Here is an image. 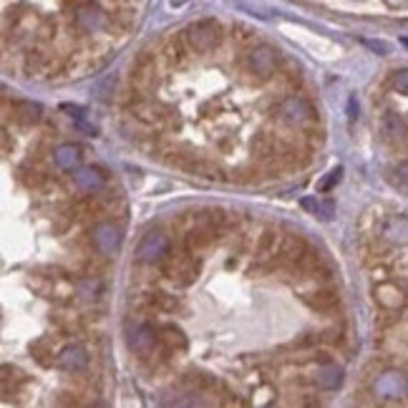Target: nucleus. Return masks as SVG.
Instances as JSON below:
<instances>
[{
  "instance_id": "nucleus-26",
  "label": "nucleus",
  "mask_w": 408,
  "mask_h": 408,
  "mask_svg": "<svg viewBox=\"0 0 408 408\" xmlns=\"http://www.w3.org/2000/svg\"><path fill=\"white\" fill-rule=\"evenodd\" d=\"M151 305H156L159 310L174 313L177 310V298H174V295H167V293H154L151 295Z\"/></svg>"
},
{
  "instance_id": "nucleus-16",
  "label": "nucleus",
  "mask_w": 408,
  "mask_h": 408,
  "mask_svg": "<svg viewBox=\"0 0 408 408\" xmlns=\"http://www.w3.org/2000/svg\"><path fill=\"white\" fill-rule=\"evenodd\" d=\"M305 252H308L305 242L300 240V237H293V235L285 237V242H282V247H280V257L285 260V262H300Z\"/></svg>"
},
{
  "instance_id": "nucleus-31",
  "label": "nucleus",
  "mask_w": 408,
  "mask_h": 408,
  "mask_svg": "<svg viewBox=\"0 0 408 408\" xmlns=\"http://www.w3.org/2000/svg\"><path fill=\"white\" fill-rule=\"evenodd\" d=\"M396 179L401 185H408V161H403V164L396 167Z\"/></svg>"
},
{
  "instance_id": "nucleus-29",
  "label": "nucleus",
  "mask_w": 408,
  "mask_h": 408,
  "mask_svg": "<svg viewBox=\"0 0 408 408\" xmlns=\"http://www.w3.org/2000/svg\"><path fill=\"white\" fill-rule=\"evenodd\" d=\"M393 88H396L398 93H406L408 96V69L396 71V76H393Z\"/></svg>"
},
{
  "instance_id": "nucleus-20",
  "label": "nucleus",
  "mask_w": 408,
  "mask_h": 408,
  "mask_svg": "<svg viewBox=\"0 0 408 408\" xmlns=\"http://www.w3.org/2000/svg\"><path fill=\"white\" fill-rule=\"evenodd\" d=\"M383 132L388 134L391 139H406L408 127H406V121H403L401 116L393 114V111H388V114L383 116Z\"/></svg>"
},
{
  "instance_id": "nucleus-25",
  "label": "nucleus",
  "mask_w": 408,
  "mask_h": 408,
  "mask_svg": "<svg viewBox=\"0 0 408 408\" xmlns=\"http://www.w3.org/2000/svg\"><path fill=\"white\" fill-rule=\"evenodd\" d=\"M275 245H277V232L267 230L257 242V257H270V255H275Z\"/></svg>"
},
{
  "instance_id": "nucleus-28",
  "label": "nucleus",
  "mask_w": 408,
  "mask_h": 408,
  "mask_svg": "<svg viewBox=\"0 0 408 408\" xmlns=\"http://www.w3.org/2000/svg\"><path fill=\"white\" fill-rule=\"evenodd\" d=\"M340 177H343V167H335L333 172L328 174V177L320 179V185H317V190H320V192H330V190H333V187L340 182Z\"/></svg>"
},
{
  "instance_id": "nucleus-18",
  "label": "nucleus",
  "mask_w": 408,
  "mask_h": 408,
  "mask_svg": "<svg viewBox=\"0 0 408 408\" xmlns=\"http://www.w3.org/2000/svg\"><path fill=\"white\" fill-rule=\"evenodd\" d=\"M132 81L136 83V86L146 88L154 81V61H151L149 56L139 58V64L134 66V74H132Z\"/></svg>"
},
{
  "instance_id": "nucleus-10",
  "label": "nucleus",
  "mask_w": 408,
  "mask_h": 408,
  "mask_svg": "<svg viewBox=\"0 0 408 408\" xmlns=\"http://www.w3.org/2000/svg\"><path fill=\"white\" fill-rule=\"evenodd\" d=\"M76 21H78V25L83 30L93 33V30H98L104 25V13L93 6H83V8H78V13H76Z\"/></svg>"
},
{
  "instance_id": "nucleus-13",
  "label": "nucleus",
  "mask_w": 408,
  "mask_h": 408,
  "mask_svg": "<svg viewBox=\"0 0 408 408\" xmlns=\"http://www.w3.org/2000/svg\"><path fill=\"white\" fill-rule=\"evenodd\" d=\"M13 114H16L18 124L33 127V124L40 121V106L30 104V101H16V104H13Z\"/></svg>"
},
{
  "instance_id": "nucleus-33",
  "label": "nucleus",
  "mask_w": 408,
  "mask_h": 408,
  "mask_svg": "<svg viewBox=\"0 0 408 408\" xmlns=\"http://www.w3.org/2000/svg\"><path fill=\"white\" fill-rule=\"evenodd\" d=\"M401 43H403V46H406V48H408V38H403V40H401Z\"/></svg>"
},
{
  "instance_id": "nucleus-7",
  "label": "nucleus",
  "mask_w": 408,
  "mask_h": 408,
  "mask_svg": "<svg viewBox=\"0 0 408 408\" xmlns=\"http://www.w3.org/2000/svg\"><path fill=\"white\" fill-rule=\"evenodd\" d=\"M408 391V378L403 373H385L375 383V393L383 398H401Z\"/></svg>"
},
{
  "instance_id": "nucleus-27",
  "label": "nucleus",
  "mask_w": 408,
  "mask_h": 408,
  "mask_svg": "<svg viewBox=\"0 0 408 408\" xmlns=\"http://www.w3.org/2000/svg\"><path fill=\"white\" fill-rule=\"evenodd\" d=\"M134 116L141 121H146V124H159L164 114H156L154 106H136V109H134Z\"/></svg>"
},
{
  "instance_id": "nucleus-30",
  "label": "nucleus",
  "mask_w": 408,
  "mask_h": 408,
  "mask_svg": "<svg viewBox=\"0 0 408 408\" xmlns=\"http://www.w3.org/2000/svg\"><path fill=\"white\" fill-rule=\"evenodd\" d=\"M363 46L371 48V51H375V53H378V56H388V53H391V46H388V43H383V40L363 38Z\"/></svg>"
},
{
  "instance_id": "nucleus-14",
  "label": "nucleus",
  "mask_w": 408,
  "mask_h": 408,
  "mask_svg": "<svg viewBox=\"0 0 408 408\" xmlns=\"http://www.w3.org/2000/svg\"><path fill=\"white\" fill-rule=\"evenodd\" d=\"M88 363V356L81 348H76V345H69V348H64V353H61V366H64L66 371H74V373H78V371L86 368Z\"/></svg>"
},
{
  "instance_id": "nucleus-12",
  "label": "nucleus",
  "mask_w": 408,
  "mask_h": 408,
  "mask_svg": "<svg viewBox=\"0 0 408 408\" xmlns=\"http://www.w3.org/2000/svg\"><path fill=\"white\" fill-rule=\"evenodd\" d=\"M315 380H317V385H320V388H325V391H333V388H338V385L343 383V368H340V366H335V363H328V366H322V368L317 371Z\"/></svg>"
},
{
  "instance_id": "nucleus-9",
  "label": "nucleus",
  "mask_w": 408,
  "mask_h": 408,
  "mask_svg": "<svg viewBox=\"0 0 408 408\" xmlns=\"http://www.w3.org/2000/svg\"><path fill=\"white\" fill-rule=\"evenodd\" d=\"M303 300L308 308H313V310H317V313H328L338 305V295H335L333 290H315V293L305 295Z\"/></svg>"
},
{
  "instance_id": "nucleus-23",
  "label": "nucleus",
  "mask_w": 408,
  "mask_h": 408,
  "mask_svg": "<svg viewBox=\"0 0 408 408\" xmlns=\"http://www.w3.org/2000/svg\"><path fill=\"white\" fill-rule=\"evenodd\" d=\"M185 169L194 172L197 177H207V179H217V177H219V169L214 167L212 161H207V159H194L192 164H187Z\"/></svg>"
},
{
  "instance_id": "nucleus-4",
  "label": "nucleus",
  "mask_w": 408,
  "mask_h": 408,
  "mask_svg": "<svg viewBox=\"0 0 408 408\" xmlns=\"http://www.w3.org/2000/svg\"><path fill=\"white\" fill-rule=\"evenodd\" d=\"M277 114H280V119L285 121V124H290V127H303V124H308V121L313 119V109L305 104L300 96L285 98L280 104V109H277Z\"/></svg>"
},
{
  "instance_id": "nucleus-24",
  "label": "nucleus",
  "mask_w": 408,
  "mask_h": 408,
  "mask_svg": "<svg viewBox=\"0 0 408 408\" xmlns=\"http://www.w3.org/2000/svg\"><path fill=\"white\" fill-rule=\"evenodd\" d=\"M378 300L385 305V308H398V305L403 303V295H401V290H396L393 285H380L378 288Z\"/></svg>"
},
{
  "instance_id": "nucleus-11",
  "label": "nucleus",
  "mask_w": 408,
  "mask_h": 408,
  "mask_svg": "<svg viewBox=\"0 0 408 408\" xmlns=\"http://www.w3.org/2000/svg\"><path fill=\"white\" fill-rule=\"evenodd\" d=\"M154 343H156V333L151 325H141V328L134 333V340H132V348L139 353V356H149L154 351Z\"/></svg>"
},
{
  "instance_id": "nucleus-17",
  "label": "nucleus",
  "mask_w": 408,
  "mask_h": 408,
  "mask_svg": "<svg viewBox=\"0 0 408 408\" xmlns=\"http://www.w3.org/2000/svg\"><path fill=\"white\" fill-rule=\"evenodd\" d=\"M56 164L61 169H66V172H74V169H78L81 164V154L78 149H76L74 144H64V146H58L56 149Z\"/></svg>"
},
{
  "instance_id": "nucleus-22",
  "label": "nucleus",
  "mask_w": 408,
  "mask_h": 408,
  "mask_svg": "<svg viewBox=\"0 0 408 408\" xmlns=\"http://www.w3.org/2000/svg\"><path fill=\"white\" fill-rule=\"evenodd\" d=\"M308 212H313V214H317L320 219H330L333 217V212H335V204L333 202H320V199H313V197H305L303 202H300Z\"/></svg>"
},
{
  "instance_id": "nucleus-3",
  "label": "nucleus",
  "mask_w": 408,
  "mask_h": 408,
  "mask_svg": "<svg viewBox=\"0 0 408 408\" xmlns=\"http://www.w3.org/2000/svg\"><path fill=\"white\" fill-rule=\"evenodd\" d=\"M245 69L257 81H267L277 69V51L270 46H257L245 56Z\"/></svg>"
},
{
  "instance_id": "nucleus-1",
  "label": "nucleus",
  "mask_w": 408,
  "mask_h": 408,
  "mask_svg": "<svg viewBox=\"0 0 408 408\" xmlns=\"http://www.w3.org/2000/svg\"><path fill=\"white\" fill-rule=\"evenodd\" d=\"M222 25L212 18H204V21H197V23L187 25L182 30V38L187 40L192 53H209L212 48H217L222 43Z\"/></svg>"
},
{
  "instance_id": "nucleus-19",
  "label": "nucleus",
  "mask_w": 408,
  "mask_h": 408,
  "mask_svg": "<svg viewBox=\"0 0 408 408\" xmlns=\"http://www.w3.org/2000/svg\"><path fill=\"white\" fill-rule=\"evenodd\" d=\"M161 343L167 345L169 351H185L187 348V335L177 328V325H164L161 328Z\"/></svg>"
},
{
  "instance_id": "nucleus-8",
  "label": "nucleus",
  "mask_w": 408,
  "mask_h": 408,
  "mask_svg": "<svg viewBox=\"0 0 408 408\" xmlns=\"http://www.w3.org/2000/svg\"><path fill=\"white\" fill-rule=\"evenodd\" d=\"M214 235H217V230L214 227H209V224H199V227H194V230L187 232L185 237V247L190 250V252H202V250H207L209 245H212Z\"/></svg>"
},
{
  "instance_id": "nucleus-15",
  "label": "nucleus",
  "mask_w": 408,
  "mask_h": 408,
  "mask_svg": "<svg viewBox=\"0 0 408 408\" xmlns=\"http://www.w3.org/2000/svg\"><path fill=\"white\" fill-rule=\"evenodd\" d=\"M383 235H385V240H388V242L406 245V242H408V217H393L391 222L385 224Z\"/></svg>"
},
{
  "instance_id": "nucleus-2",
  "label": "nucleus",
  "mask_w": 408,
  "mask_h": 408,
  "mask_svg": "<svg viewBox=\"0 0 408 408\" xmlns=\"http://www.w3.org/2000/svg\"><path fill=\"white\" fill-rule=\"evenodd\" d=\"M164 275L169 277L172 282L187 288L197 280L199 275V262L194 260V252L185 247V252H172L167 255V262H164Z\"/></svg>"
},
{
  "instance_id": "nucleus-32",
  "label": "nucleus",
  "mask_w": 408,
  "mask_h": 408,
  "mask_svg": "<svg viewBox=\"0 0 408 408\" xmlns=\"http://www.w3.org/2000/svg\"><path fill=\"white\" fill-rule=\"evenodd\" d=\"M348 111H351V119H356V116H358V101H356V98H351V104H348Z\"/></svg>"
},
{
  "instance_id": "nucleus-6",
  "label": "nucleus",
  "mask_w": 408,
  "mask_h": 408,
  "mask_svg": "<svg viewBox=\"0 0 408 408\" xmlns=\"http://www.w3.org/2000/svg\"><path fill=\"white\" fill-rule=\"evenodd\" d=\"M93 247L98 250L101 255H111L116 247H119V230H116L114 224L104 222V224H98V227H93Z\"/></svg>"
},
{
  "instance_id": "nucleus-5",
  "label": "nucleus",
  "mask_w": 408,
  "mask_h": 408,
  "mask_svg": "<svg viewBox=\"0 0 408 408\" xmlns=\"http://www.w3.org/2000/svg\"><path fill=\"white\" fill-rule=\"evenodd\" d=\"M136 255L141 262H161V260L169 255L167 235H161V232H149V235L141 240V245H139Z\"/></svg>"
},
{
  "instance_id": "nucleus-21",
  "label": "nucleus",
  "mask_w": 408,
  "mask_h": 408,
  "mask_svg": "<svg viewBox=\"0 0 408 408\" xmlns=\"http://www.w3.org/2000/svg\"><path fill=\"white\" fill-rule=\"evenodd\" d=\"M76 185L83 192H96L98 187L104 185V177L93 172V169H81V172H76Z\"/></svg>"
}]
</instances>
